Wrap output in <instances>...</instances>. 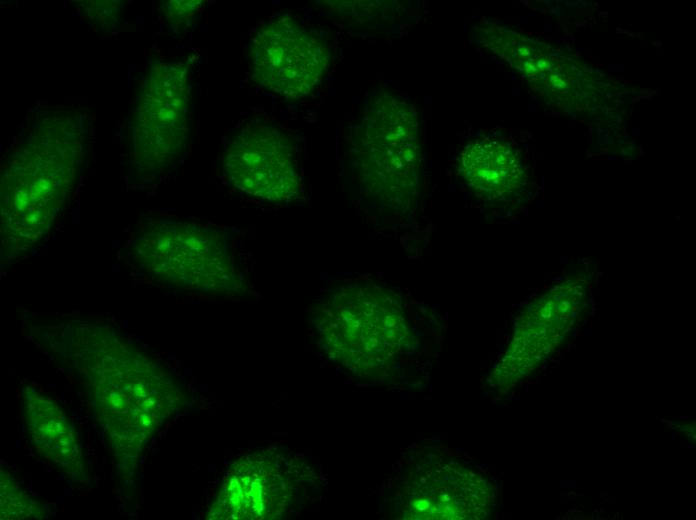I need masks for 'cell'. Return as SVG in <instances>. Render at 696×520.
Segmentation results:
<instances>
[{"mask_svg": "<svg viewBox=\"0 0 696 520\" xmlns=\"http://www.w3.org/2000/svg\"><path fill=\"white\" fill-rule=\"evenodd\" d=\"M252 79L284 99L309 95L330 62L324 40L291 16H279L257 30L249 46Z\"/></svg>", "mask_w": 696, "mask_h": 520, "instance_id": "7", "label": "cell"}, {"mask_svg": "<svg viewBox=\"0 0 696 520\" xmlns=\"http://www.w3.org/2000/svg\"><path fill=\"white\" fill-rule=\"evenodd\" d=\"M313 469L280 447L256 450L229 469L211 508L215 519H282L302 508L315 483Z\"/></svg>", "mask_w": 696, "mask_h": 520, "instance_id": "6", "label": "cell"}, {"mask_svg": "<svg viewBox=\"0 0 696 520\" xmlns=\"http://www.w3.org/2000/svg\"><path fill=\"white\" fill-rule=\"evenodd\" d=\"M133 267L168 286L236 296L248 281L220 228L170 219L150 220L128 247Z\"/></svg>", "mask_w": 696, "mask_h": 520, "instance_id": "4", "label": "cell"}, {"mask_svg": "<svg viewBox=\"0 0 696 520\" xmlns=\"http://www.w3.org/2000/svg\"><path fill=\"white\" fill-rule=\"evenodd\" d=\"M350 158L362 193L377 206L405 209L417 195L421 172L416 109L387 92L370 98L355 124Z\"/></svg>", "mask_w": 696, "mask_h": 520, "instance_id": "3", "label": "cell"}, {"mask_svg": "<svg viewBox=\"0 0 696 520\" xmlns=\"http://www.w3.org/2000/svg\"><path fill=\"white\" fill-rule=\"evenodd\" d=\"M82 110L39 114L10 153L1 174V247L24 257L49 234L72 196L89 147Z\"/></svg>", "mask_w": 696, "mask_h": 520, "instance_id": "1", "label": "cell"}, {"mask_svg": "<svg viewBox=\"0 0 696 520\" xmlns=\"http://www.w3.org/2000/svg\"><path fill=\"white\" fill-rule=\"evenodd\" d=\"M313 327L334 363L365 380H382L413 342L400 299L375 284H349L316 307Z\"/></svg>", "mask_w": 696, "mask_h": 520, "instance_id": "2", "label": "cell"}, {"mask_svg": "<svg viewBox=\"0 0 696 520\" xmlns=\"http://www.w3.org/2000/svg\"><path fill=\"white\" fill-rule=\"evenodd\" d=\"M200 1H169L165 4L167 18L171 22H179L189 17Z\"/></svg>", "mask_w": 696, "mask_h": 520, "instance_id": "12", "label": "cell"}, {"mask_svg": "<svg viewBox=\"0 0 696 520\" xmlns=\"http://www.w3.org/2000/svg\"><path fill=\"white\" fill-rule=\"evenodd\" d=\"M483 482L451 456L420 453L398 476L395 501L403 519L479 518L487 498Z\"/></svg>", "mask_w": 696, "mask_h": 520, "instance_id": "8", "label": "cell"}, {"mask_svg": "<svg viewBox=\"0 0 696 520\" xmlns=\"http://www.w3.org/2000/svg\"><path fill=\"white\" fill-rule=\"evenodd\" d=\"M461 173L468 186L497 198L516 188L523 172L508 148L483 141L466 146Z\"/></svg>", "mask_w": 696, "mask_h": 520, "instance_id": "10", "label": "cell"}, {"mask_svg": "<svg viewBox=\"0 0 696 520\" xmlns=\"http://www.w3.org/2000/svg\"><path fill=\"white\" fill-rule=\"evenodd\" d=\"M224 168L238 190L270 202H287L301 190V174L292 138L280 127L248 123L229 141Z\"/></svg>", "mask_w": 696, "mask_h": 520, "instance_id": "9", "label": "cell"}, {"mask_svg": "<svg viewBox=\"0 0 696 520\" xmlns=\"http://www.w3.org/2000/svg\"><path fill=\"white\" fill-rule=\"evenodd\" d=\"M190 70L182 61L149 62L130 121L132 160L144 176L167 171L185 154L190 131Z\"/></svg>", "mask_w": 696, "mask_h": 520, "instance_id": "5", "label": "cell"}, {"mask_svg": "<svg viewBox=\"0 0 696 520\" xmlns=\"http://www.w3.org/2000/svg\"><path fill=\"white\" fill-rule=\"evenodd\" d=\"M90 4H86V10L84 11L88 16L93 19V21L98 22V24L104 29L117 27V22L119 21L118 14L120 12L118 4L115 1H89Z\"/></svg>", "mask_w": 696, "mask_h": 520, "instance_id": "11", "label": "cell"}]
</instances>
